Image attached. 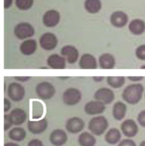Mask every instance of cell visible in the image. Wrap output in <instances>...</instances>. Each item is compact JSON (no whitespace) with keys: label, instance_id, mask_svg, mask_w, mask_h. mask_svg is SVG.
<instances>
[{"label":"cell","instance_id":"obj_21","mask_svg":"<svg viewBox=\"0 0 145 146\" xmlns=\"http://www.w3.org/2000/svg\"><path fill=\"white\" fill-rule=\"evenodd\" d=\"M13 125L20 126L25 122L27 119L26 111L21 108H15L9 114Z\"/></svg>","mask_w":145,"mask_h":146},{"label":"cell","instance_id":"obj_23","mask_svg":"<svg viewBox=\"0 0 145 146\" xmlns=\"http://www.w3.org/2000/svg\"><path fill=\"white\" fill-rule=\"evenodd\" d=\"M100 66L105 70H110L114 67L116 60L114 56L108 53H105L100 56L98 60Z\"/></svg>","mask_w":145,"mask_h":146},{"label":"cell","instance_id":"obj_26","mask_svg":"<svg viewBox=\"0 0 145 146\" xmlns=\"http://www.w3.org/2000/svg\"><path fill=\"white\" fill-rule=\"evenodd\" d=\"M8 137L13 141L17 142H22L26 137V131L22 127H14L8 133Z\"/></svg>","mask_w":145,"mask_h":146},{"label":"cell","instance_id":"obj_42","mask_svg":"<svg viewBox=\"0 0 145 146\" xmlns=\"http://www.w3.org/2000/svg\"><path fill=\"white\" fill-rule=\"evenodd\" d=\"M141 69H143V70H145V65H143L141 67Z\"/></svg>","mask_w":145,"mask_h":146},{"label":"cell","instance_id":"obj_43","mask_svg":"<svg viewBox=\"0 0 145 146\" xmlns=\"http://www.w3.org/2000/svg\"></svg>","mask_w":145,"mask_h":146},{"label":"cell","instance_id":"obj_38","mask_svg":"<svg viewBox=\"0 0 145 146\" xmlns=\"http://www.w3.org/2000/svg\"><path fill=\"white\" fill-rule=\"evenodd\" d=\"M13 3V0H3V7L5 9L10 8Z\"/></svg>","mask_w":145,"mask_h":146},{"label":"cell","instance_id":"obj_2","mask_svg":"<svg viewBox=\"0 0 145 146\" xmlns=\"http://www.w3.org/2000/svg\"><path fill=\"white\" fill-rule=\"evenodd\" d=\"M109 127L108 119L102 115L94 116L90 119L88 129L90 133L94 136H101L107 130Z\"/></svg>","mask_w":145,"mask_h":146},{"label":"cell","instance_id":"obj_31","mask_svg":"<svg viewBox=\"0 0 145 146\" xmlns=\"http://www.w3.org/2000/svg\"><path fill=\"white\" fill-rule=\"evenodd\" d=\"M4 119V126H3V130L5 131H7L10 127L13 125L11 119L10 117L9 114H5L3 116Z\"/></svg>","mask_w":145,"mask_h":146},{"label":"cell","instance_id":"obj_12","mask_svg":"<svg viewBox=\"0 0 145 146\" xmlns=\"http://www.w3.org/2000/svg\"><path fill=\"white\" fill-rule=\"evenodd\" d=\"M49 125L46 118H42L38 121H30L27 123L28 130L34 135H39L44 133Z\"/></svg>","mask_w":145,"mask_h":146},{"label":"cell","instance_id":"obj_7","mask_svg":"<svg viewBox=\"0 0 145 146\" xmlns=\"http://www.w3.org/2000/svg\"><path fill=\"white\" fill-rule=\"evenodd\" d=\"M121 132L128 138L136 137L139 131V127L137 122L132 119L124 121L120 126Z\"/></svg>","mask_w":145,"mask_h":146},{"label":"cell","instance_id":"obj_36","mask_svg":"<svg viewBox=\"0 0 145 146\" xmlns=\"http://www.w3.org/2000/svg\"><path fill=\"white\" fill-rule=\"evenodd\" d=\"M14 79L18 81L21 82H25L26 81H28L30 78L31 77L30 76H15Z\"/></svg>","mask_w":145,"mask_h":146},{"label":"cell","instance_id":"obj_25","mask_svg":"<svg viewBox=\"0 0 145 146\" xmlns=\"http://www.w3.org/2000/svg\"><path fill=\"white\" fill-rule=\"evenodd\" d=\"M129 31L134 35H140L145 31V22L140 19L132 20L129 25Z\"/></svg>","mask_w":145,"mask_h":146},{"label":"cell","instance_id":"obj_27","mask_svg":"<svg viewBox=\"0 0 145 146\" xmlns=\"http://www.w3.org/2000/svg\"><path fill=\"white\" fill-rule=\"evenodd\" d=\"M85 10L90 14L98 13L102 7V3L100 0H85L84 2Z\"/></svg>","mask_w":145,"mask_h":146},{"label":"cell","instance_id":"obj_3","mask_svg":"<svg viewBox=\"0 0 145 146\" xmlns=\"http://www.w3.org/2000/svg\"><path fill=\"white\" fill-rule=\"evenodd\" d=\"M35 93L41 100H49L55 96L56 89L51 82L43 81L38 83L36 86Z\"/></svg>","mask_w":145,"mask_h":146},{"label":"cell","instance_id":"obj_18","mask_svg":"<svg viewBox=\"0 0 145 146\" xmlns=\"http://www.w3.org/2000/svg\"><path fill=\"white\" fill-rule=\"evenodd\" d=\"M112 115L115 120L121 121L123 120L126 114L127 106L124 102L118 101L114 103L112 108Z\"/></svg>","mask_w":145,"mask_h":146},{"label":"cell","instance_id":"obj_5","mask_svg":"<svg viewBox=\"0 0 145 146\" xmlns=\"http://www.w3.org/2000/svg\"><path fill=\"white\" fill-rule=\"evenodd\" d=\"M82 99L81 91L75 88H69L65 90L62 95L63 103L69 106H73L80 102Z\"/></svg>","mask_w":145,"mask_h":146},{"label":"cell","instance_id":"obj_15","mask_svg":"<svg viewBox=\"0 0 145 146\" xmlns=\"http://www.w3.org/2000/svg\"><path fill=\"white\" fill-rule=\"evenodd\" d=\"M61 54L66 62L70 64H73L78 59L79 53L77 49L71 45L64 46L61 50Z\"/></svg>","mask_w":145,"mask_h":146},{"label":"cell","instance_id":"obj_20","mask_svg":"<svg viewBox=\"0 0 145 146\" xmlns=\"http://www.w3.org/2000/svg\"><path fill=\"white\" fill-rule=\"evenodd\" d=\"M128 22L127 14L122 11L114 12L110 16V22L116 27H123Z\"/></svg>","mask_w":145,"mask_h":146},{"label":"cell","instance_id":"obj_19","mask_svg":"<svg viewBox=\"0 0 145 146\" xmlns=\"http://www.w3.org/2000/svg\"><path fill=\"white\" fill-rule=\"evenodd\" d=\"M38 44L35 39H27L23 41L19 46L21 52L25 56L34 54L37 50Z\"/></svg>","mask_w":145,"mask_h":146},{"label":"cell","instance_id":"obj_35","mask_svg":"<svg viewBox=\"0 0 145 146\" xmlns=\"http://www.w3.org/2000/svg\"><path fill=\"white\" fill-rule=\"evenodd\" d=\"M3 104H4V108H3L4 112L7 113L11 109V102L7 98L5 97L4 98V100H3Z\"/></svg>","mask_w":145,"mask_h":146},{"label":"cell","instance_id":"obj_10","mask_svg":"<svg viewBox=\"0 0 145 146\" xmlns=\"http://www.w3.org/2000/svg\"><path fill=\"white\" fill-rule=\"evenodd\" d=\"M93 97L94 100L101 101L105 105H109L114 100L115 94L111 89L104 87L97 89Z\"/></svg>","mask_w":145,"mask_h":146},{"label":"cell","instance_id":"obj_29","mask_svg":"<svg viewBox=\"0 0 145 146\" xmlns=\"http://www.w3.org/2000/svg\"><path fill=\"white\" fill-rule=\"evenodd\" d=\"M34 2V0H15V4L19 10L27 11L33 7Z\"/></svg>","mask_w":145,"mask_h":146},{"label":"cell","instance_id":"obj_6","mask_svg":"<svg viewBox=\"0 0 145 146\" xmlns=\"http://www.w3.org/2000/svg\"><path fill=\"white\" fill-rule=\"evenodd\" d=\"M25 88L18 82H11L7 87V96L15 102L21 101L25 97Z\"/></svg>","mask_w":145,"mask_h":146},{"label":"cell","instance_id":"obj_37","mask_svg":"<svg viewBox=\"0 0 145 146\" xmlns=\"http://www.w3.org/2000/svg\"><path fill=\"white\" fill-rule=\"evenodd\" d=\"M128 78L134 82H137L142 81L144 77L142 76H129L128 77Z\"/></svg>","mask_w":145,"mask_h":146},{"label":"cell","instance_id":"obj_40","mask_svg":"<svg viewBox=\"0 0 145 146\" xmlns=\"http://www.w3.org/2000/svg\"><path fill=\"white\" fill-rule=\"evenodd\" d=\"M3 146H19L17 143H13V142H7L4 144Z\"/></svg>","mask_w":145,"mask_h":146},{"label":"cell","instance_id":"obj_24","mask_svg":"<svg viewBox=\"0 0 145 146\" xmlns=\"http://www.w3.org/2000/svg\"><path fill=\"white\" fill-rule=\"evenodd\" d=\"M77 141L80 146H94L97 142L94 135L86 131L78 135Z\"/></svg>","mask_w":145,"mask_h":146},{"label":"cell","instance_id":"obj_28","mask_svg":"<svg viewBox=\"0 0 145 146\" xmlns=\"http://www.w3.org/2000/svg\"><path fill=\"white\" fill-rule=\"evenodd\" d=\"M125 78L123 76H109L106 78L108 85L113 89H119L125 83Z\"/></svg>","mask_w":145,"mask_h":146},{"label":"cell","instance_id":"obj_39","mask_svg":"<svg viewBox=\"0 0 145 146\" xmlns=\"http://www.w3.org/2000/svg\"><path fill=\"white\" fill-rule=\"evenodd\" d=\"M104 77L103 76H95V77H93V80L95 81V82H101L104 80Z\"/></svg>","mask_w":145,"mask_h":146},{"label":"cell","instance_id":"obj_30","mask_svg":"<svg viewBox=\"0 0 145 146\" xmlns=\"http://www.w3.org/2000/svg\"><path fill=\"white\" fill-rule=\"evenodd\" d=\"M136 55L138 59L145 60V44L140 46L136 51Z\"/></svg>","mask_w":145,"mask_h":146},{"label":"cell","instance_id":"obj_33","mask_svg":"<svg viewBox=\"0 0 145 146\" xmlns=\"http://www.w3.org/2000/svg\"><path fill=\"white\" fill-rule=\"evenodd\" d=\"M137 121L141 126L145 128V110L141 111L138 114Z\"/></svg>","mask_w":145,"mask_h":146},{"label":"cell","instance_id":"obj_22","mask_svg":"<svg viewBox=\"0 0 145 146\" xmlns=\"http://www.w3.org/2000/svg\"><path fill=\"white\" fill-rule=\"evenodd\" d=\"M121 131L117 128H111L105 133V141L110 145H115L118 143L121 139L122 134Z\"/></svg>","mask_w":145,"mask_h":146},{"label":"cell","instance_id":"obj_13","mask_svg":"<svg viewBox=\"0 0 145 146\" xmlns=\"http://www.w3.org/2000/svg\"><path fill=\"white\" fill-rule=\"evenodd\" d=\"M49 141L53 146H64L68 141V135L65 130L57 129L51 133L49 136Z\"/></svg>","mask_w":145,"mask_h":146},{"label":"cell","instance_id":"obj_1","mask_svg":"<svg viewBox=\"0 0 145 146\" xmlns=\"http://www.w3.org/2000/svg\"><path fill=\"white\" fill-rule=\"evenodd\" d=\"M144 86L141 84H132L127 86L123 90L122 98L130 105H136L142 99Z\"/></svg>","mask_w":145,"mask_h":146},{"label":"cell","instance_id":"obj_32","mask_svg":"<svg viewBox=\"0 0 145 146\" xmlns=\"http://www.w3.org/2000/svg\"><path fill=\"white\" fill-rule=\"evenodd\" d=\"M118 146H137L136 142L131 138H125L118 143Z\"/></svg>","mask_w":145,"mask_h":146},{"label":"cell","instance_id":"obj_8","mask_svg":"<svg viewBox=\"0 0 145 146\" xmlns=\"http://www.w3.org/2000/svg\"><path fill=\"white\" fill-rule=\"evenodd\" d=\"M39 42L42 48L46 51L54 50L58 43L57 36L52 33H46L42 34L39 38Z\"/></svg>","mask_w":145,"mask_h":146},{"label":"cell","instance_id":"obj_14","mask_svg":"<svg viewBox=\"0 0 145 146\" xmlns=\"http://www.w3.org/2000/svg\"><path fill=\"white\" fill-rule=\"evenodd\" d=\"M61 20L59 11L51 9L47 11L43 15L42 21L44 25L47 27H54L58 25Z\"/></svg>","mask_w":145,"mask_h":146},{"label":"cell","instance_id":"obj_34","mask_svg":"<svg viewBox=\"0 0 145 146\" xmlns=\"http://www.w3.org/2000/svg\"><path fill=\"white\" fill-rule=\"evenodd\" d=\"M27 146H44L43 142L38 139H34L30 141Z\"/></svg>","mask_w":145,"mask_h":146},{"label":"cell","instance_id":"obj_17","mask_svg":"<svg viewBox=\"0 0 145 146\" xmlns=\"http://www.w3.org/2000/svg\"><path fill=\"white\" fill-rule=\"evenodd\" d=\"M79 67L84 70H94L97 68V62L94 56L90 54H85L81 57Z\"/></svg>","mask_w":145,"mask_h":146},{"label":"cell","instance_id":"obj_11","mask_svg":"<svg viewBox=\"0 0 145 146\" xmlns=\"http://www.w3.org/2000/svg\"><path fill=\"white\" fill-rule=\"evenodd\" d=\"M85 127L84 120L78 117H73L66 121V129L72 134H77L81 133Z\"/></svg>","mask_w":145,"mask_h":146},{"label":"cell","instance_id":"obj_16","mask_svg":"<svg viewBox=\"0 0 145 146\" xmlns=\"http://www.w3.org/2000/svg\"><path fill=\"white\" fill-rule=\"evenodd\" d=\"M47 64L52 69L63 70L66 68V60L62 56L53 54L47 58Z\"/></svg>","mask_w":145,"mask_h":146},{"label":"cell","instance_id":"obj_9","mask_svg":"<svg viewBox=\"0 0 145 146\" xmlns=\"http://www.w3.org/2000/svg\"><path fill=\"white\" fill-rule=\"evenodd\" d=\"M106 109V105L97 100L90 101L86 103L84 110L85 113L90 116H96L102 114Z\"/></svg>","mask_w":145,"mask_h":146},{"label":"cell","instance_id":"obj_41","mask_svg":"<svg viewBox=\"0 0 145 146\" xmlns=\"http://www.w3.org/2000/svg\"><path fill=\"white\" fill-rule=\"evenodd\" d=\"M139 146H145V141H142L140 143Z\"/></svg>","mask_w":145,"mask_h":146},{"label":"cell","instance_id":"obj_4","mask_svg":"<svg viewBox=\"0 0 145 146\" xmlns=\"http://www.w3.org/2000/svg\"><path fill=\"white\" fill-rule=\"evenodd\" d=\"M34 34V27L28 22H20L14 29V34L19 40L27 39L33 36Z\"/></svg>","mask_w":145,"mask_h":146}]
</instances>
